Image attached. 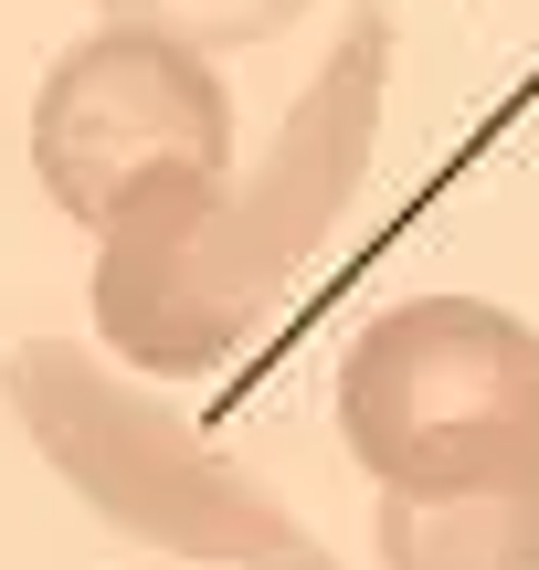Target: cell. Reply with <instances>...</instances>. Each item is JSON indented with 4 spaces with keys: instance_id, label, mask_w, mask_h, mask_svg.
Listing matches in <instances>:
<instances>
[{
    "instance_id": "3",
    "label": "cell",
    "mask_w": 539,
    "mask_h": 570,
    "mask_svg": "<svg viewBox=\"0 0 539 570\" xmlns=\"http://www.w3.org/2000/svg\"><path fill=\"white\" fill-rule=\"evenodd\" d=\"M339 444L371 487H487L539 465V327L487 296H402L339 360Z\"/></svg>"
},
{
    "instance_id": "6",
    "label": "cell",
    "mask_w": 539,
    "mask_h": 570,
    "mask_svg": "<svg viewBox=\"0 0 539 570\" xmlns=\"http://www.w3.org/2000/svg\"><path fill=\"white\" fill-rule=\"evenodd\" d=\"M307 0H106V21H148V32H180L202 53H233V42H265Z\"/></svg>"
},
{
    "instance_id": "1",
    "label": "cell",
    "mask_w": 539,
    "mask_h": 570,
    "mask_svg": "<svg viewBox=\"0 0 539 570\" xmlns=\"http://www.w3.org/2000/svg\"><path fill=\"white\" fill-rule=\"evenodd\" d=\"M381 85H392V21L360 11L254 169L159 190L117 233H96V327L127 370L212 381L286 317L296 275L329 254V233L371 180Z\"/></svg>"
},
{
    "instance_id": "4",
    "label": "cell",
    "mask_w": 539,
    "mask_h": 570,
    "mask_svg": "<svg viewBox=\"0 0 539 570\" xmlns=\"http://www.w3.org/2000/svg\"><path fill=\"white\" fill-rule=\"evenodd\" d=\"M32 169L63 223L117 233L159 190L233 180V96L202 42L96 21L32 96Z\"/></svg>"
},
{
    "instance_id": "5",
    "label": "cell",
    "mask_w": 539,
    "mask_h": 570,
    "mask_svg": "<svg viewBox=\"0 0 539 570\" xmlns=\"http://www.w3.org/2000/svg\"><path fill=\"white\" fill-rule=\"evenodd\" d=\"M381 570H539V465L487 487H381Z\"/></svg>"
},
{
    "instance_id": "2",
    "label": "cell",
    "mask_w": 539,
    "mask_h": 570,
    "mask_svg": "<svg viewBox=\"0 0 539 570\" xmlns=\"http://www.w3.org/2000/svg\"><path fill=\"white\" fill-rule=\"evenodd\" d=\"M0 391H11V423L42 444V465H53L106 529H127L138 550L212 560V570H339L286 508H275L265 475L212 454L180 412L127 391L96 348L21 338L11 370H0Z\"/></svg>"
}]
</instances>
